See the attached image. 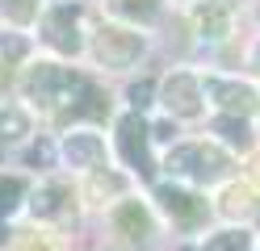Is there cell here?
<instances>
[{
  "instance_id": "29",
  "label": "cell",
  "mask_w": 260,
  "mask_h": 251,
  "mask_svg": "<svg viewBox=\"0 0 260 251\" xmlns=\"http://www.w3.org/2000/svg\"><path fill=\"white\" fill-rule=\"evenodd\" d=\"M252 13H256V21H260V0H256V9H252Z\"/></svg>"
},
{
  "instance_id": "4",
  "label": "cell",
  "mask_w": 260,
  "mask_h": 251,
  "mask_svg": "<svg viewBox=\"0 0 260 251\" xmlns=\"http://www.w3.org/2000/svg\"><path fill=\"white\" fill-rule=\"evenodd\" d=\"M38 42H46L59 59H84L88 55V29H84V5H46L38 17Z\"/></svg>"
},
{
  "instance_id": "20",
  "label": "cell",
  "mask_w": 260,
  "mask_h": 251,
  "mask_svg": "<svg viewBox=\"0 0 260 251\" xmlns=\"http://www.w3.org/2000/svg\"><path fill=\"white\" fill-rule=\"evenodd\" d=\"M42 0H0V17L13 25V29H38V17H42Z\"/></svg>"
},
{
  "instance_id": "31",
  "label": "cell",
  "mask_w": 260,
  "mask_h": 251,
  "mask_svg": "<svg viewBox=\"0 0 260 251\" xmlns=\"http://www.w3.org/2000/svg\"><path fill=\"white\" fill-rule=\"evenodd\" d=\"M185 5H198V0H185Z\"/></svg>"
},
{
  "instance_id": "6",
  "label": "cell",
  "mask_w": 260,
  "mask_h": 251,
  "mask_svg": "<svg viewBox=\"0 0 260 251\" xmlns=\"http://www.w3.org/2000/svg\"><path fill=\"white\" fill-rule=\"evenodd\" d=\"M151 209H155V218H168L181 234L202 230L210 222V213H214V205L198 189H185V184H172V180L151 184Z\"/></svg>"
},
{
  "instance_id": "32",
  "label": "cell",
  "mask_w": 260,
  "mask_h": 251,
  "mask_svg": "<svg viewBox=\"0 0 260 251\" xmlns=\"http://www.w3.org/2000/svg\"><path fill=\"white\" fill-rule=\"evenodd\" d=\"M256 222H260V213H256Z\"/></svg>"
},
{
  "instance_id": "21",
  "label": "cell",
  "mask_w": 260,
  "mask_h": 251,
  "mask_svg": "<svg viewBox=\"0 0 260 251\" xmlns=\"http://www.w3.org/2000/svg\"><path fill=\"white\" fill-rule=\"evenodd\" d=\"M29 33H21V29H0V67H21L29 63Z\"/></svg>"
},
{
  "instance_id": "30",
  "label": "cell",
  "mask_w": 260,
  "mask_h": 251,
  "mask_svg": "<svg viewBox=\"0 0 260 251\" xmlns=\"http://www.w3.org/2000/svg\"><path fill=\"white\" fill-rule=\"evenodd\" d=\"M51 5H68V0H51Z\"/></svg>"
},
{
  "instance_id": "26",
  "label": "cell",
  "mask_w": 260,
  "mask_h": 251,
  "mask_svg": "<svg viewBox=\"0 0 260 251\" xmlns=\"http://www.w3.org/2000/svg\"><path fill=\"white\" fill-rule=\"evenodd\" d=\"M248 71H252V76L260 80V38H256V42L248 46Z\"/></svg>"
},
{
  "instance_id": "14",
  "label": "cell",
  "mask_w": 260,
  "mask_h": 251,
  "mask_svg": "<svg viewBox=\"0 0 260 251\" xmlns=\"http://www.w3.org/2000/svg\"><path fill=\"white\" fill-rule=\"evenodd\" d=\"M210 134H214V142L222 151H231V155H252V151H256V126L248 122V117L214 113V117H210Z\"/></svg>"
},
{
  "instance_id": "28",
  "label": "cell",
  "mask_w": 260,
  "mask_h": 251,
  "mask_svg": "<svg viewBox=\"0 0 260 251\" xmlns=\"http://www.w3.org/2000/svg\"><path fill=\"white\" fill-rule=\"evenodd\" d=\"M126 251H151V247H126Z\"/></svg>"
},
{
  "instance_id": "5",
  "label": "cell",
  "mask_w": 260,
  "mask_h": 251,
  "mask_svg": "<svg viewBox=\"0 0 260 251\" xmlns=\"http://www.w3.org/2000/svg\"><path fill=\"white\" fill-rule=\"evenodd\" d=\"M113 151L130 176H139L143 184H155V155H151V122L143 113H118L113 117Z\"/></svg>"
},
{
  "instance_id": "24",
  "label": "cell",
  "mask_w": 260,
  "mask_h": 251,
  "mask_svg": "<svg viewBox=\"0 0 260 251\" xmlns=\"http://www.w3.org/2000/svg\"><path fill=\"white\" fill-rule=\"evenodd\" d=\"M55 163H59V147L51 138H38L25 151V167H55Z\"/></svg>"
},
{
  "instance_id": "23",
  "label": "cell",
  "mask_w": 260,
  "mask_h": 251,
  "mask_svg": "<svg viewBox=\"0 0 260 251\" xmlns=\"http://www.w3.org/2000/svg\"><path fill=\"white\" fill-rule=\"evenodd\" d=\"M13 251H59V247L46 230H21L13 234Z\"/></svg>"
},
{
  "instance_id": "12",
  "label": "cell",
  "mask_w": 260,
  "mask_h": 251,
  "mask_svg": "<svg viewBox=\"0 0 260 251\" xmlns=\"http://www.w3.org/2000/svg\"><path fill=\"white\" fill-rule=\"evenodd\" d=\"M189 25L198 42H226L235 29V0H198L189 5Z\"/></svg>"
},
{
  "instance_id": "8",
  "label": "cell",
  "mask_w": 260,
  "mask_h": 251,
  "mask_svg": "<svg viewBox=\"0 0 260 251\" xmlns=\"http://www.w3.org/2000/svg\"><path fill=\"white\" fill-rule=\"evenodd\" d=\"M202 92H206V105L214 113L226 117H252L260 113V88L239 76H222V71H206L202 76Z\"/></svg>"
},
{
  "instance_id": "22",
  "label": "cell",
  "mask_w": 260,
  "mask_h": 251,
  "mask_svg": "<svg viewBox=\"0 0 260 251\" xmlns=\"http://www.w3.org/2000/svg\"><path fill=\"white\" fill-rule=\"evenodd\" d=\"M155 96H159V80H155V76H143V80H135V84L126 88V109L147 117V109L155 105Z\"/></svg>"
},
{
  "instance_id": "1",
  "label": "cell",
  "mask_w": 260,
  "mask_h": 251,
  "mask_svg": "<svg viewBox=\"0 0 260 251\" xmlns=\"http://www.w3.org/2000/svg\"><path fill=\"white\" fill-rule=\"evenodd\" d=\"M84 84L88 76L68 67L63 59H29L17 71V96L25 100V109H38L42 117L63 122L84 92Z\"/></svg>"
},
{
  "instance_id": "16",
  "label": "cell",
  "mask_w": 260,
  "mask_h": 251,
  "mask_svg": "<svg viewBox=\"0 0 260 251\" xmlns=\"http://www.w3.org/2000/svg\"><path fill=\"white\" fill-rule=\"evenodd\" d=\"M34 138V113L17 100H5L0 105V151H17Z\"/></svg>"
},
{
  "instance_id": "17",
  "label": "cell",
  "mask_w": 260,
  "mask_h": 251,
  "mask_svg": "<svg viewBox=\"0 0 260 251\" xmlns=\"http://www.w3.org/2000/svg\"><path fill=\"white\" fill-rule=\"evenodd\" d=\"M84 197H88V205L113 209L122 197H130V176L113 172V167H101V172H92V176H88V184H84Z\"/></svg>"
},
{
  "instance_id": "13",
  "label": "cell",
  "mask_w": 260,
  "mask_h": 251,
  "mask_svg": "<svg viewBox=\"0 0 260 251\" xmlns=\"http://www.w3.org/2000/svg\"><path fill=\"white\" fill-rule=\"evenodd\" d=\"M218 218H226V226H243L260 213V189H252L248 180H226L218 189V205H214Z\"/></svg>"
},
{
  "instance_id": "3",
  "label": "cell",
  "mask_w": 260,
  "mask_h": 251,
  "mask_svg": "<svg viewBox=\"0 0 260 251\" xmlns=\"http://www.w3.org/2000/svg\"><path fill=\"white\" fill-rule=\"evenodd\" d=\"M151 38L143 29H130L118 21H101L96 29H88V59L101 71H130L147 59Z\"/></svg>"
},
{
  "instance_id": "19",
  "label": "cell",
  "mask_w": 260,
  "mask_h": 251,
  "mask_svg": "<svg viewBox=\"0 0 260 251\" xmlns=\"http://www.w3.org/2000/svg\"><path fill=\"white\" fill-rule=\"evenodd\" d=\"M25 197H29V180L17 172H0V218L13 222V213L25 209Z\"/></svg>"
},
{
  "instance_id": "25",
  "label": "cell",
  "mask_w": 260,
  "mask_h": 251,
  "mask_svg": "<svg viewBox=\"0 0 260 251\" xmlns=\"http://www.w3.org/2000/svg\"><path fill=\"white\" fill-rule=\"evenodd\" d=\"M151 142H172V147H176V122H172V117L151 126Z\"/></svg>"
},
{
  "instance_id": "18",
  "label": "cell",
  "mask_w": 260,
  "mask_h": 251,
  "mask_svg": "<svg viewBox=\"0 0 260 251\" xmlns=\"http://www.w3.org/2000/svg\"><path fill=\"white\" fill-rule=\"evenodd\" d=\"M181 251H256V234L248 226H222V230H210L202 243H189Z\"/></svg>"
},
{
  "instance_id": "33",
  "label": "cell",
  "mask_w": 260,
  "mask_h": 251,
  "mask_svg": "<svg viewBox=\"0 0 260 251\" xmlns=\"http://www.w3.org/2000/svg\"><path fill=\"white\" fill-rule=\"evenodd\" d=\"M256 251H260V247H256Z\"/></svg>"
},
{
  "instance_id": "10",
  "label": "cell",
  "mask_w": 260,
  "mask_h": 251,
  "mask_svg": "<svg viewBox=\"0 0 260 251\" xmlns=\"http://www.w3.org/2000/svg\"><path fill=\"white\" fill-rule=\"evenodd\" d=\"M25 213L42 226H63L76 218V189L63 176H42L38 184H29L25 197Z\"/></svg>"
},
{
  "instance_id": "2",
  "label": "cell",
  "mask_w": 260,
  "mask_h": 251,
  "mask_svg": "<svg viewBox=\"0 0 260 251\" xmlns=\"http://www.w3.org/2000/svg\"><path fill=\"white\" fill-rule=\"evenodd\" d=\"M164 176L185 189H222L226 180H235V155L222 151L214 138H193V142H176L168 147V155L159 159Z\"/></svg>"
},
{
  "instance_id": "11",
  "label": "cell",
  "mask_w": 260,
  "mask_h": 251,
  "mask_svg": "<svg viewBox=\"0 0 260 251\" xmlns=\"http://www.w3.org/2000/svg\"><path fill=\"white\" fill-rule=\"evenodd\" d=\"M109 226H113V234H118L126 247H147L151 234L159 230V218L151 209V201L130 193V197H122L118 205L109 209Z\"/></svg>"
},
{
  "instance_id": "7",
  "label": "cell",
  "mask_w": 260,
  "mask_h": 251,
  "mask_svg": "<svg viewBox=\"0 0 260 251\" xmlns=\"http://www.w3.org/2000/svg\"><path fill=\"white\" fill-rule=\"evenodd\" d=\"M59 167H68V172H80V176H92L109 167V147H105V134L96 126H72L63 130L59 138Z\"/></svg>"
},
{
  "instance_id": "15",
  "label": "cell",
  "mask_w": 260,
  "mask_h": 251,
  "mask_svg": "<svg viewBox=\"0 0 260 251\" xmlns=\"http://www.w3.org/2000/svg\"><path fill=\"white\" fill-rule=\"evenodd\" d=\"M159 17H164V0H105V21H118L143 33L159 25Z\"/></svg>"
},
{
  "instance_id": "27",
  "label": "cell",
  "mask_w": 260,
  "mask_h": 251,
  "mask_svg": "<svg viewBox=\"0 0 260 251\" xmlns=\"http://www.w3.org/2000/svg\"><path fill=\"white\" fill-rule=\"evenodd\" d=\"M248 167H252V176H248V184L256 189V184H260V155H252V163H248Z\"/></svg>"
},
{
  "instance_id": "9",
  "label": "cell",
  "mask_w": 260,
  "mask_h": 251,
  "mask_svg": "<svg viewBox=\"0 0 260 251\" xmlns=\"http://www.w3.org/2000/svg\"><path fill=\"white\" fill-rule=\"evenodd\" d=\"M155 105L164 109L172 122H198V117H206V92H202V76L198 71H185V67H176V71H168L164 80H159V96Z\"/></svg>"
}]
</instances>
